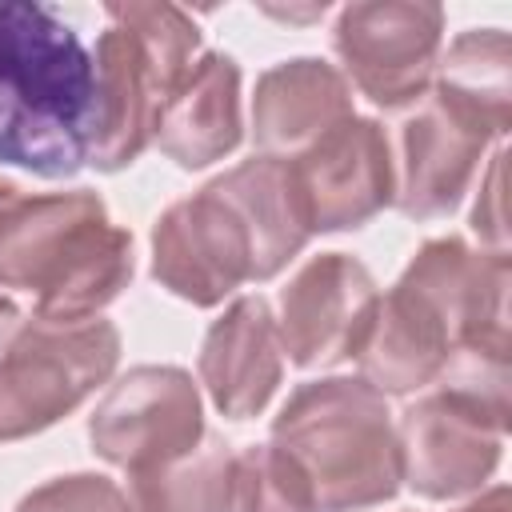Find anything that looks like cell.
Wrapping results in <instances>:
<instances>
[{
    "mask_svg": "<svg viewBox=\"0 0 512 512\" xmlns=\"http://www.w3.org/2000/svg\"><path fill=\"white\" fill-rule=\"evenodd\" d=\"M456 512H508V488H504V484H496V488H488V492L472 496L468 504H460Z\"/></svg>",
    "mask_w": 512,
    "mask_h": 512,
    "instance_id": "603a6c76",
    "label": "cell"
},
{
    "mask_svg": "<svg viewBox=\"0 0 512 512\" xmlns=\"http://www.w3.org/2000/svg\"><path fill=\"white\" fill-rule=\"evenodd\" d=\"M104 16L108 28L92 52L96 128L88 164L120 172L156 140L160 112L200 48V28L176 4H108Z\"/></svg>",
    "mask_w": 512,
    "mask_h": 512,
    "instance_id": "5b68a950",
    "label": "cell"
},
{
    "mask_svg": "<svg viewBox=\"0 0 512 512\" xmlns=\"http://www.w3.org/2000/svg\"><path fill=\"white\" fill-rule=\"evenodd\" d=\"M96 68L68 20L44 4H0V164L44 180L92 156Z\"/></svg>",
    "mask_w": 512,
    "mask_h": 512,
    "instance_id": "7a4b0ae2",
    "label": "cell"
},
{
    "mask_svg": "<svg viewBox=\"0 0 512 512\" xmlns=\"http://www.w3.org/2000/svg\"><path fill=\"white\" fill-rule=\"evenodd\" d=\"M284 376L280 328L264 296H240L212 320L200 344V384L228 420H252L268 408Z\"/></svg>",
    "mask_w": 512,
    "mask_h": 512,
    "instance_id": "5bb4252c",
    "label": "cell"
},
{
    "mask_svg": "<svg viewBox=\"0 0 512 512\" xmlns=\"http://www.w3.org/2000/svg\"><path fill=\"white\" fill-rule=\"evenodd\" d=\"M92 452L128 476L164 468L204 440L196 380L176 364L128 368L88 420Z\"/></svg>",
    "mask_w": 512,
    "mask_h": 512,
    "instance_id": "ba28073f",
    "label": "cell"
},
{
    "mask_svg": "<svg viewBox=\"0 0 512 512\" xmlns=\"http://www.w3.org/2000/svg\"><path fill=\"white\" fill-rule=\"evenodd\" d=\"M380 292L372 272L344 256H312L280 292V348L296 368H328L364 348Z\"/></svg>",
    "mask_w": 512,
    "mask_h": 512,
    "instance_id": "7c38bea8",
    "label": "cell"
},
{
    "mask_svg": "<svg viewBox=\"0 0 512 512\" xmlns=\"http://www.w3.org/2000/svg\"><path fill=\"white\" fill-rule=\"evenodd\" d=\"M240 136V68L224 52H204L164 104L156 144L168 160L192 172L224 160Z\"/></svg>",
    "mask_w": 512,
    "mask_h": 512,
    "instance_id": "2e32d148",
    "label": "cell"
},
{
    "mask_svg": "<svg viewBox=\"0 0 512 512\" xmlns=\"http://www.w3.org/2000/svg\"><path fill=\"white\" fill-rule=\"evenodd\" d=\"M508 60H512V44L504 28L460 32L444 52L440 76L432 88L480 112L504 136L512 124V80H508L512 64Z\"/></svg>",
    "mask_w": 512,
    "mask_h": 512,
    "instance_id": "d6986e66",
    "label": "cell"
},
{
    "mask_svg": "<svg viewBox=\"0 0 512 512\" xmlns=\"http://www.w3.org/2000/svg\"><path fill=\"white\" fill-rule=\"evenodd\" d=\"M444 40V8L428 0H368L336 16L332 48L352 84L376 108H404L432 84Z\"/></svg>",
    "mask_w": 512,
    "mask_h": 512,
    "instance_id": "9c48e42d",
    "label": "cell"
},
{
    "mask_svg": "<svg viewBox=\"0 0 512 512\" xmlns=\"http://www.w3.org/2000/svg\"><path fill=\"white\" fill-rule=\"evenodd\" d=\"M116 360L120 332L104 316L24 320L0 356V444L76 412L116 372Z\"/></svg>",
    "mask_w": 512,
    "mask_h": 512,
    "instance_id": "8992f818",
    "label": "cell"
},
{
    "mask_svg": "<svg viewBox=\"0 0 512 512\" xmlns=\"http://www.w3.org/2000/svg\"><path fill=\"white\" fill-rule=\"evenodd\" d=\"M16 512H132V504L116 480L96 472H72L32 488L16 504Z\"/></svg>",
    "mask_w": 512,
    "mask_h": 512,
    "instance_id": "44dd1931",
    "label": "cell"
},
{
    "mask_svg": "<svg viewBox=\"0 0 512 512\" xmlns=\"http://www.w3.org/2000/svg\"><path fill=\"white\" fill-rule=\"evenodd\" d=\"M508 276V252H476L460 236L420 244L376 304L356 352L360 380L380 396H408L460 356L508 360Z\"/></svg>",
    "mask_w": 512,
    "mask_h": 512,
    "instance_id": "6da1fadb",
    "label": "cell"
},
{
    "mask_svg": "<svg viewBox=\"0 0 512 512\" xmlns=\"http://www.w3.org/2000/svg\"><path fill=\"white\" fill-rule=\"evenodd\" d=\"M504 148L492 152L488 172L480 180V196L472 208V232L480 236L484 252H508V220H504Z\"/></svg>",
    "mask_w": 512,
    "mask_h": 512,
    "instance_id": "7402d4cb",
    "label": "cell"
},
{
    "mask_svg": "<svg viewBox=\"0 0 512 512\" xmlns=\"http://www.w3.org/2000/svg\"><path fill=\"white\" fill-rule=\"evenodd\" d=\"M508 432V408L488 404L464 388H440L396 424L400 440V476L424 500H456L484 488L500 464Z\"/></svg>",
    "mask_w": 512,
    "mask_h": 512,
    "instance_id": "52a82bcc",
    "label": "cell"
},
{
    "mask_svg": "<svg viewBox=\"0 0 512 512\" xmlns=\"http://www.w3.org/2000/svg\"><path fill=\"white\" fill-rule=\"evenodd\" d=\"M288 180L308 232L360 228L396 200L388 132L376 120L348 116L288 160Z\"/></svg>",
    "mask_w": 512,
    "mask_h": 512,
    "instance_id": "8fae6325",
    "label": "cell"
},
{
    "mask_svg": "<svg viewBox=\"0 0 512 512\" xmlns=\"http://www.w3.org/2000/svg\"><path fill=\"white\" fill-rule=\"evenodd\" d=\"M20 324H24V320H20V308H16V300L0 292V348H4V344L16 336V328H20Z\"/></svg>",
    "mask_w": 512,
    "mask_h": 512,
    "instance_id": "cb8c5ba5",
    "label": "cell"
},
{
    "mask_svg": "<svg viewBox=\"0 0 512 512\" xmlns=\"http://www.w3.org/2000/svg\"><path fill=\"white\" fill-rule=\"evenodd\" d=\"M232 512H316V496L284 448L248 444L232 464Z\"/></svg>",
    "mask_w": 512,
    "mask_h": 512,
    "instance_id": "ffe728a7",
    "label": "cell"
},
{
    "mask_svg": "<svg viewBox=\"0 0 512 512\" xmlns=\"http://www.w3.org/2000/svg\"><path fill=\"white\" fill-rule=\"evenodd\" d=\"M216 192L244 216V224L256 236V256H260V280H272L288 260L300 256L308 244V228L288 180V160L276 156H252L224 176L212 180Z\"/></svg>",
    "mask_w": 512,
    "mask_h": 512,
    "instance_id": "e0dca14e",
    "label": "cell"
},
{
    "mask_svg": "<svg viewBox=\"0 0 512 512\" xmlns=\"http://www.w3.org/2000/svg\"><path fill=\"white\" fill-rule=\"evenodd\" d=\"M500 132L460 100L432 88V96L400 124L396 208L408 220L448 216L468 192L484 148Z\"/></svg>",
    "mask_w": 512,
    "mask_h": 512,
    "instance_id": "4fadbf2b",
    "label": "cell"
},
{
    "mask_svg": "<svg viewBox=\"0 0 512 512\" xmlns=\"http://www.w3.org/2000/svg\"><path fill=\"white\" fill-rule=\"evenodd\" d=\"M20 196H24V192H20V188H16L12 180H0V212H4L8 204H16Z\"/></svg>",
    "mask_w": 512,
    "mask_h": 512,
    "instance_id": "d4e9b609",
    "label": "cell"
},
{
    "mask_svg": "<svg viewBox=\"0 0 512 512\" xmlns=\"http://www.w3.org/2000/svg\"><path fill=\"white\" fill-rule=\"evenodd\" d=\"M152 276L196 308H212L240 284L260 280L256 236L212 180L160 212L152 228Z\"/></svg>",
    "mask_w": 512,
    "mask_h": 512,
    "instance_id": "30bf717a",
    "label": "cell"
},
{
    "mask_svg": "<svg viewBox=\"0 0 512 512\" xmlns=\"http://www.w3.org/2000/svg\"><path fill=\"white\" fill-rule=\"evenodd\" d=\"M352 112V88L340 68L296 56L284 64H272L256 80L252 96V140L260 156L292 160L308 144H316L324 132L344 124Z\"/></svg>",
    "mask_w": 512,
    "mask_h": 512,
    "instance_id": "9a60e30c",
    "label": "cell"
},
{
    "mask_svg": "<svg viewBox=\"0 0 512 512\" xmlns=\"http://www.w3.org/2000/svg\"><path fill=\"white\" fill-rule=\"evenodd\" d=\"M272 444L308 476L316 512H360L400 492V440L384 396L348 376L300 384L272 420Z\"/></svg>",
    "mask_w": 512,
    "mask_h": 512,
    "instance_id": "277c9868",
    "label": "cell"
},
{
    "mask_svg": "<svg viewBox=\"0 0 512 512\" xmlns=\"http://www.w3.org/2000/svg\"><path fill=\"white\" fill-rule=\"evenodd\" d=\"M132 280V236L96 192L20 196L0 212V288L32 292L48 320L100 316Z\"/></svg>",
    "mask_w": 512,
    "mask_h": 512,
    "instance_id": "3957f363",
    "label": "cell"
},
{
    "mask_svg": "<svg viewBox=\"0 0 512 512\" xmlns=\"http://www.w3.org/2000/svg\"><path fill=\"white\" fill-rule=\"evenodd\" d=\"M232 464L236 452L204 436L180 460L128 476V504L132 512H232Z\"/></svg>",
    "mask_w": 512,
    "mask_h": 512,
    "instance_id": "ac0fdd59",
    "label": "cell"
}]
</instances>
